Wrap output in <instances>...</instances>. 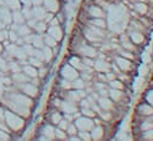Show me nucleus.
<instances>
[{
	"label": "nucleus",
	"mask_w": 153,
	"mask_h": 141,
	"mask_svg": "<svg viewBox=\"0 0 153 141\" xmlns=\"http://www.w3.org/2000/svg\"><path fill=\"white\" fill-rule=\"evenodd\" d=\"M43 38H44V44L46 45V46H49V47H55V46H57L59 43L53 38V37H51L50 35H48V33H45V35L43 36Z\"/></svg>",
	"instance_id": "nucleus-25"
},
{
	"label": "nucleus",
	"mask_w": 153,
	"mask_h": 141,
	"mask_svg": "<svg viewBox=\"0 0 153 141\" xmlns=\"http://www.w3.org/2000/svg\"><path fill=\"white\" fill-rule=\"evenodd\" d=\"M87 24L89 25H93V26H96V27H100V29H108V24H107V18H90L88 19ZM85 25V24H84Z\"/></svg>",
	"instance_id": "nucleus-17"
},
{
	"label": "nucleus",
	"mask_w": 153,
	"mask_h": 141,
	"mask_svg": "<svg viewBox=\"0 0 153 141\" xmlns=\"http://www.w3.org/2000/svg\"><path fill=\"white\" fill-rule=\"evenodd\" d=\"M116 78L120 79L121 82H123L126 85L132 87V83H133V75L126 73V72H120L119 75H116Z\"/></svg>",
	"instance_id": "nucleus-20"
},
{
	"label": "nucleus",
	"mask_w": 153,
	"mask_h": 141,
	"mask_svg": "<svg viewBox=\"0 0 153 141\" xmlns=\"http://www.w3.org/2000/svg\"><path fill=\"white\" fill-rule=\"evenodd\" d=\"M108 85L111 87V88H113V89H119V90H126V88L128 87V85H126L123 82H121L120 79H117V78H115L113 81H111V82H108Z\"/></svg>",
	"instance_id": "nucleus-22"
},
{
	"label": "nucleus",
	"mask_w": 153,
	"mask_h": 141,
	"mask_svg": "<svg viewBox=\"0 0 153 141\" xmlns=\"http://www.w3.org/2000/svg\"><path fill=\"white\" fill-rule=\"evenodd\" d=\"M79 111H81L82 115H84L87 117H91V119H94L97 115L91 108H79Z\"/></svg>",
	"instance_id": "nucleus-29"
},
{
	"label": "nucleus",
	"mask_w": 153,
	"mask_h": 141,
	"mask_svg": "<svg viewBox=\"0 0 153 141\" xmlns=\"http://www.w3.org/2000/svg\"><path fill=\"white\" fill-rule=\"evenodd\" d=\"M139 140H153V128L149 129V131H145V132H141Z\"/></svg>",
	"instance_id": "nucleus-30"
},
{
	"label": "nucleus",
	"mask_w": 153,
	"mask_h": 141,
	"mask_svg": "<svg viewBox=\"0 0 153 141\" xmlns=\"http://www.w3.org/2000/svg\"><path fill=\"white\" fill-rule=\"evenodd\" d=\"M55 139H57V140H68V134H67L65 131L56 127L55 128Z\"/></svg>",
	"instance_id": "nucleus-26"
},
{
	"label": "nucleus",
	"mask_w": 153,
	"mask_h": 141,
	"mask_svg": "<svg viewBox=\"0 0 153 141\" xmlns=\"http://www.w3.org/2000/svg\"><path fill=\"white\" fill-rule=\"evenodd\" d=\"M94 70L97 72H108L112 70L111 67V62H108L105 58H95V63H94Z\"/></svg>",
	"instance_id": "nucleus-11"
},
{
	"label": "nucleus",
	"mask_w": 153,
	"mask_h": 141,
	"mask_svg": "<svg viewBox=\"0 0 153 141\" xmlns=\"http://www.w3.org/2000/svg\"><path fill=\"white\" fill-rule=\"evenodd\" d=\"M106 75V81H107V83L108 82H111V81H113V79H115L116 78V73L115 72H113V71H108V72H106L105 73Z\"/></svg>",
	"instance_id": "nucleus-34"
},
{
	"label": "nucleus",
	"mask_w": 153,
	"mask_h": 141,
	"mask_svg": "<svg viewBox=\"0 0 153 141\" xmlns=\"http://www.w3.org/2000/svg\"><path fill=\"white\" fill-rule=\"evenodd\" d=\"M82 62H83L84 67H91V68H94L95 58H90V57H82Z\"/></svg>",
	"instance_id": "nucleus-32"
},
{
	"label": "nucleus",
	"mask_w": 153,
	"mask_h": 141,
	"mask_svg": "<svg viewBox=\"0 0 153 141\" xmlns=\"http://www.w3.org/2000/svg\"><path fill=\"white\" fill-rule=\"evenodd\" d=\"M5 122L7 125V127L14 132H17L18 129H20L24 126V120L22 117H19V115L12 110H6L5 111Z\"/></svg>",
	"instance_id": "nucleus-3"
},
{
	"label": "nucleus",
	"mask_w": 153,
	"mask_h": 141,
	"mask_svg": "<svg viewBox=\"0 0 153 141\" xmlns=\"http://www.w3.org/2000/svg\"><path fill=\"white\" fill-rule=\"evenodd\" d=\"M31 4L33 6H39V5L43 4V0H31Z\"/></svg>",
	"instance_id": "nucleus-36"
},
{
	"label": "nucleus",
	"mask_w": 153,
	"mask_h": 141,
	"mask_svg": "<svg viewBox=\"0 0 153 141\" xmlns=\"http://www.w3.org/2000/svg\"><path fill=\"white\" fill-rule=\"evenodd\" d=\"M71 85H73V89H84L85 88V82L78 76L74 81H71Z\"/></svg>",
	"instance_id": "nucleus-27"
},
{
	"label": "nucleus",
	"mask_w": 153,
	"mask_h": 141,
	"mask_svg": "<svg viewBox=\"0 0 153 141\" xmlns=\"http://www.w3.org/2000/svg\"><path fill=\"white\" fill-rule=\"evenodd\" d=\"M135 113L144 117H149L153 114V107L143 100V101L138 102V105L135 107Z\"/></svg>",
	"instance_id": "nucleus-8"
},
{
	"label": "nucleus",
	"mask_w": 153,
	"mask_h": 141,
	"mask_svg": "<svg viewBox=\"0 0 153 141\" xmlns=\"http://www.w3.org/2000/svg\"><path fill=\"white\" fill-rule=\"evenodd\" d=\"M23 71H24V73L25 75H27L30 78H35V77H38V69L36 68V67H33V65H31V64H25L24 67H23Z\"/></svg>",
	"instance_id": "nucleus-19"
},
{
	"label": "nucleus",
	"mask_w": 153,
	"mask_h": 141,
	"mask_svg": "<svg viewBox=\"0 0 153 141\" xmlns=\"http://www.w3.org/2000/svg\"><path fill=\"white\" fill-rule=\"evenodd\" d=\"M74 123H75L76 128L78 129V132H90L95 126L94 120L91 117H87L84 115H81L79 117L75 119Z\"/></svg>",
	"instance_id": "nucleus-5"
},
{
	"label": "nucleus",
	"mask_w": 153,
	"mask_h": 141,
	"mask_svg": "<svg viewBox=\"0 0 153 141\" xmlns=\"http://www.w3.org/2000/svg\"><path fill=\"white\" fill-rule=\"evenodd\" d=\"M152 128H153V121L150 117H144V120L139 123L140 132H145V131H149V129H152Z\"/></svg>",
	"instance_id": "nucleus-21"
},
{
	"label": "nucleus",
	"mask_w": 153,
	"mask_h": 141,
	"mask_svg": "<svg viewBox=\"0 0 153 141\" xmlns=\"http://www.w3.org/2000/svg\"><path fill=\"white\" fill-rule=\"evenodd\" d=\"M126 33L128 35L129 39H131V42H132L133 44H135L137 46H139V47H141V49L149 44L150 37L146 35H144V33L140 32V31H137V30L126 27Z\"/></svg>",
	"instance_id": "nucleus-4"
},
{
	"label": "nucleus",
	"mask_w": 153,
	"mask_h": 141,
	"mask_svg": "<svg viewBox=\"0 0 153 141\" xmlns=\"http://www.w3.org/2000/svg\"><path fill=\"white\" fill-rule=\"evenodd\" d=\"M63 117L69 122H74V114H63Z\"/></svg>",
	"instance_id": "nucleus-35"
},
{
	"label": "nucleus",
	"mask_w": 153,
	"mask_h": 141,
	"mask_svg": "<svg viewBox=\"0 0 153 141\" xmlns=\"http://www.w3.org/2000/svg\"><path fill=\"white\" fill-rule=\"evenodd\" d=\"M91 140H105L107 139V128L105 125H95L90 131Z\"/></svg>",
	"instance_id": "nucleus-7"
},
{
	"label": "nucleus",
	"mask_w": 153,
	"mask_h": 141,
	"mask_svg": "<svg viewBox=\"0 0 153 141\" xmlns=\"http://www.w3.org/2000/svg\"><path fill=\"white\" fill-rule=\"evenodd\" d=\"M138 20H139L146 29H149V30H151V31L153 30V19L146 17V16H139V17H138Z\"/></svg>",
	"instance_id": "nucleus-23"
},
{
	"label": "nucleus",
	"mask_w": 153,
	"mask_h": 141,
	"mask_svg": "<svg viewBox=\"0 0 153 141\" xmlns=\"http://www.w3.org/2000/svg\"><path fill=\"white\" fill-rule=\"evenodd\" d=\"M65 132H67L68 137H71V135H76L77 133H78V129L76 128V126H75V123H74V122H70Z\"/></svg>",
	"instance_id": "nucleus-31"
},
{
	"label": "nucleus",
	"mask_w": 153,
	"mask_h": 141,
	"mask_svg": "<svg viewBox=\"0 0 153 141\" xmlns=\"http://www.w3.org/2000/svg\"><path fill=\"white\" fill-rule=\"evenodd\" d=\"M42 52H43L44 63H46V64L51 63L52 59L55 58V55H53V52H52V49L49 47V46H46V45H44V47L42 49Z\"/></svg>",
	"instance_id": "nucleus-18"
},
{
	"label": "nucleus",
	"mask_w": 153,
	"mask_h": 141,
	"mask_svg": "<svg viewBox=\"0 0 153 141\" xmlns=\"http://www.w3.org/2000/svg\"><path fill=\"white\" fill-rule=\"evenodd\" d=\"M62 119H63V113L61 110H58L56 108H52V110L49 111V115H48L49 123H51L53 126H57Z\"/></svg>",
	"instance_id": "nucleus-14"
},
{
	"label": "nucleus",
	"mask_w": 153,
	"mask_h": 141,
	"mask_svg": "<svg viewBox=\"0 0 153 141\" xmlns=\"http://www.w3.org/2000/svg\"><path fill=\"white\" fill-rule=\"evenodd\" d=\"M4 51V45L1 44V42H0V52H2Z\"/></svg>",
	"instance_id": "nucleus-37"
},
{
	"label": "nucleus",
	"mask_w": 153,
	"mask_h": 141,
	"mask_svg": "<svg viewBox=\"0 0 153 141\" xmlns=\"http://www.w3.org/2000/svg\"><path fill=\"white\" fill-rule=\"evenodd\" d=\"M46 33L53 37L58 43H61L64 38V29L61 25H56V26H48Z\"/></svg>",
	"instance_id": "nucleus-9"
},
{
	"label": "nucleus",
	"mask_w": 153,
	"mask_h": 141,
	"mask_svg": "<svg viewBox=\"0 0 153 141\" xmlns=\"http://www.w3.org/2000/svg\"><path fill=\"white\" fill-rule=\"evenodd\" d=\"M115 64L119 67V69L121 70V72H126V73H131L134 76V73L137 72L138 69V65L135 62L128 59V58H125L122 56H119V55H115L114 59H113Z\"/></svg>",
	"instance_id": "nucleus-2"
},
{
	"label": "nucleus",
	"mask_w": 153,
	"mask_h": 141,
	"mask_svg": "<svg viewBox=\"0 0 153 141\" xmlns=\"http://www.w3.org/2000/svg\"><path fill=\"white\" fill-rule=\"evenodd\" d=\"M79 140H85V141H90L91 140V135H90V132H78L77 133Z\"/></svg>",
	"instance_id": "nucleus-33"
},
{
	"label": "nucleus",
	"mask_w": 153,
	"mask_h": 141,
	"mask_svg": "<svg viewBox=\"0 0 153 141\" xmlns=\"http://www.w3.org/2000/svg\"><path fill=\"white\" fill-rule=\"evenodd\" d=\"M108 97H109L117 107L128 108L129 103H131V96H128L123 90L113 89V88H111V87H109V91H108Z\"/></svg>",
	"instance_id": "nucleus-1"
},
{
	"label": "nucleus",
	"mask_w": 153,
	"mask_h": 141,
	"mask_svg": "<svg viewBox=\"0 0 153 141\" xmlns=\"http://www.w3.org/2000/svg\"><path fill=\"white\" fill-rule=\"evenodd\" d=\"M5 6H7L8 10L17 11V10H20L22 4H20V0H5Z\"/></svg>",
	"instance_id": "nucleus-24"
},
{
	"label": "nucleus",
	"mask_w": 153,
	"mask_h": 141,
	"mask_svg": "<svg viewBox=\"0 0 153 141\" xmlns=\"http://www.w3.org/2000/svg\"><path fill=\"white\" fill-rule=\"evenodd\" d=\"M59 76L64 79H68V81H74L75 78H77L79 76V71L76 70L74 67H71L68 62L65 64L62 65L61 71H59Z\"/></svg>",
	"instance_id": "nucleus-6"
},
{
	"label": "nucleus",
	"mask_w": 153,
	"mask_h": 141,
	"mask_svg": "<svg viewBox=\"0 0 153 141\" xmlns=\"http://www.w3.org/2000/svg\"><path fill=\"white\" fill-rule=\"evenodd\" d=\"M149 4H146V2H141V1H135V2H133V7L131 8V10H134L138 14H140V16H146V13H147V11H149Z\"/></svg>",
	"instance_id": "nucleus-16"
},
{
	"label": "nucleus",
	"mask_w": 153,
	"mask_h": 141,
	"mask_svg": "<svg viewBox=\"0 0 153 141\" xmlns=\"http://www.w3.org/2000/svg\"><path fill=\"white\" fill-rule=\"evenodd\" d=\"M43 5H44V8L48 11V12H52V13H57L62 10V1L61 0H43Z\"/></svg>",
	"instance_id": "nucleus-10"
},
{
	"label": "nucleus",
	"mask_w": 153,
	"mask_h": 141,
	"mask_svg": "<svg viewBox=\"0 0 153 141\" xmlns=\"http://www.w3.org/2000/svg\"><path fill=\"white\" fill-rule=\"evenodd\" d=\"M67 62L78 71H82L84 69V64L82 62V57H79L77 55H69L68 58H67Z\"/></svg>",
	"instance_id": "nucleus-15"
},
{
	"label": "nucleus",
	"mask_w": 153,
	"mask_h": 141,
	"mask_svg": "<svg viewBox=\"0 0 153 141\" xmlns=\"http://www.w3.org/2000/svg\"><path fill=\"white\" fill-rule=\"evenodd\" d=\"M19 89H22V91H23L25 95L30 96V97H36L37 94H38V88H37V85H36L35 83H32V82H30V83H29V82L23 83V85H20Z\"/></svg>",
	"instance_id": "nucleus-13"
},
{
	"label": "nucleus",
	"mask_w": 153,
	"mask_h": 141,
	"mask_svg": "<svg viewBox=\"0 0 153 141\" xmlns=\"http://www.w3.org/2000/svg\"><path fill=\"white\" fill-rule=\"evenodd\" d=\"M143 100L146 101L147 103H150L153 107V88H149L145 91V94L143 95Z\"/></svg>",
	"instance_id": "nucleus-28"
},
{
	"label": "nucleus",
	"mask_w": 153,
	"mask_h": 141,
	"mask_svg": "<svg viewBox=\"0 0 153 141\" xmlns=\"http://www.w3.org/2000/svg\"><path fill=\"white\" fill-rule=\"evenodd\" d=\"M97 105L101 107L102 110H107V111H114L116 105L108 97V96H100L97 99Z\"/></svg>",
	"instance_id": "nucleus-12"
}]
</instances>
